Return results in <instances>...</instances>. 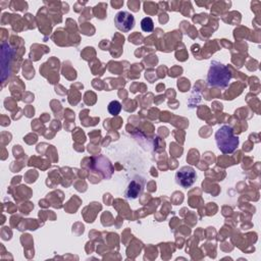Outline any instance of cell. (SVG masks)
I'll list each match as a JSON object with an SVG mask.
<instances>
[{
    "label": "cell",
    "mask_w": 261,
    "mask_h": 261,
    "mask_svg": "<svg viewBox=\"0 0 261 261\" xmlns=\"http://www.w3.org/2000/svg\"><path fill=\"white\" fill-rule=\"evenodd\" d=\"M231 77L232 74L226 65L216 60L211 61L207 73V84L210 87L226 88L228 87Z\"/></svg>",
    "instance_id": "6da1fadb"
},
{
    "label": "cell",
    "mask_w": 261,
    "mask_h": 261,
    "mask_svg": "<svg viewBox=\"0 0 261 261\" xmlns=\"http://www.w3.org/2000/svg\"><path fill=\"white\" fill-rule=\"evenodd\" d=\"M107 109L111 115H117L121 110V104L117 100H113L108 104Z\"/></svg>",
    "instance_id": "52a82bcc"
},
{
    "label": "cell",
    "mask_w": 261,
    "mask_h": 261,
    "mask_svg": "<svg viewBox=\"0 0 261 261\" xmlns=\"http://www.w3.org/2000/svg\"><path fill=\"white\" fill-rule=\"evenodd\" d=\"M143 190H144V180L139 178H134L133 180L129 181L124 192V197L130 200L137 199L142 194Z\"/></svg>",
    "instance_id": "5b68a950"
},
{
    "label": "cell",
    "mask_w": 261,
    "mask_h": 261,
    "mask_svg": "<svg viewBox=\"0 0 261 261\" xmlns=\"http://www.w3.org/2000/svg\"><path fill=\"white\" fill-rule=\"evenodd\" d=\"M197 179L196 170L190 166L186 165L180 167L175 173V182L182 188L192 187Z\"/></svg>",
    "instance_id": "3957f363"
},
{
    "label": "cell",
    "mask_w": 261,
    "mask_h": 261,
    "mask_svg": "<svg viewBox=\"0 0 261 261\" xmlns=\"http://www.w3.org/2000/svg\"><path fill=\"white\" fill-rule=\"evenodd\" d=\"M114 24L121 32H129L135 25V17L128 11H119L114 16Z\"/></svg>",
    "instance_id": "277c9868"
},
{
    "label": "cell",
    "mask_w": 261,
    "mask_h": 261,
    "mask_svg": "<svg viewBox=\"0 0 261 261\" xmlns=\"http://www.w3.org/2000/svg\"><path fill=\"white\" fill-rule=\"evenodd\" d=\"M141 29L143 32L151 33L154 30V22L151 17H144L141 20Z\"/></svg>",
    "instance_id": "8992f818"
},
{
    "label": "cell",
    "mask_w": 261,
    "mask_h": 261,
    "mask_svg": "<svg viewBox=\"0 0 261 261\" xmlns=\"http://www.w3.org/2000/svg\"><path fill=\"white\" fill-rule=\"evenodd\" d=\"M215 141L218 149L223 154H231L239 146V138L229 125L220 126L215 133Z\"/></svg>",
    "instance_id": "7a4b0ae2"
}]
</instances>
